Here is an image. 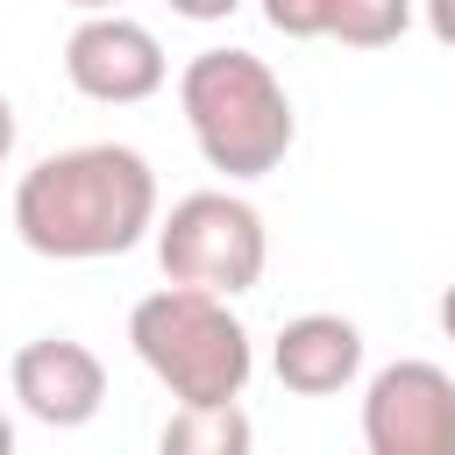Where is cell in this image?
Masks as SVG:
<instances>
[{
	"mask_svg": "<svg viewBox=\"0 0 455 455\" xmlns=\"http://www.w3.org/2000/svg\"><path fill=\"white\" fill-rule=\"evenodd\" d=\"M156 228V171L128 142L57 149L14 185V235L57 263L128 256Z\"/></svg>",
	"mask_w": 455,
	"mask_h": 455,
	"instance_id": "6da1fadb",
	"label": "cell"
},
{
	"mask_svg": "<svg viewBox=\"0 0 455 455\" xmlns=\"http://www.w3.org/2000/svg\"><path fill=\"white\" fill-rule=\"evenodd\" d=\"M178 107H185V128H192L199 156L228 178L277 171L291 135H299L277 71L249 50H199L178 78Z\"/></svg>",
	"mask_w": 455,
	"mask_h": 455,
	"instance_id": "7a4b0ae2",
	"label": "cell"
},
{
	"mask_svg": "<svg viewBox=\"0 0 455 455\" xmlns=\"http://www.w3.org/2000/svg\"><path fill=\"white\" fill-rule=\"evenodd\" d=\"M128 341L178 405H228V398H242V384L256 370L249 327L228 313L220 291H199V284L149 291L128 313Z\"/></svg>",
	"mask_w": 455,
	"mask_h": 455,
	"instance_id": "3957f363",
	"label": "cell"
},
{
	"mask_svg": "<svg viewBox=\"0 0 455 455\" xmlns=\"http://www.w3.org/2000/svg\"><path fill=\"white\" fill-rule=\"evenodd\" d=\"M156 263L171 284H199V291H256L263 263H270V235L263 213L235 192H185L164 220H156Z\"/></svg>",
	"mask_w": 455,
	"mask_h": 455,
	"instance_id": "277c9868",
	"label": "cell"
},
{
	"mask_svg": "<svg viewBox=\"0 0 455 455\" xmlns=\"http://www.w3.org/2000/svg\"><path fill=\"white\" fill-rule=\"evenodd\" d=\"M370 455H455V377L441 363H384L363 391Z\"/></svg>",
	"mask_w": 455,
	"mask_h": 455,
	"instance_id": "5b68a950",
	"label": "cell"
},
{
	"mask_svg": "<svg viewBox=\"0 0 455 455\" xmlns=\"http://www.w3.org/2000/svg\"><path fill=\"white\" fill-rule=\"evenodd\" d=\"M164 43L142 28V21H128L121 7H107V14H85L78 28H71V43H64V78L85 92V100H100V107H135V100H149L156 85H164Z\"/></svg>",
	"mask_w": 455,
	"mask_h": 455,
	"instance_id": "8992f818",
	"label": "cell"
},
{
	"mask_svg": "<svg viewBox=\"0 0 455 455\" xmlns=\"http://www.w3.org/2000/svg\"><path fill=\"white\" fill-rule=\"evenodd\" d=\"M14 398L43 427H85L107 405V363L71 334H43L14 348Z\"/></svg>",
	"mask_w": 455,
	"mask_h": 455,
	"instance_id": "52a82bcc",
	"label": "cell"
},
{
	"mask_svg": "<svg viewBox=\"0 0 455 455\" xmlns=\"http://www.w3.org/2000/svg\"><path fill=\"white\" fill-rule=\"evenodd\" d=\"M270 370H277V384L299 391V398H334V391H348L355 370H363V334H355V320H341V313H299V320L277 327Z\"/></svg>",
	"mask_w": 455,
	"mask_h": 455,
	"instance_id": "ba28073f",
	"label": "cell"
},
{
	"mask_svg": "<svg viewBox=\"0 0 455 455\" xmlns=\"http://www.w3.org/2000/svg\"><path fill=\"white\" fill-rule=\"evenodd\" d=\"M249 448V419L242 405H178V419H164V455H242Z\"/></svg>",
	"mask_w": 455,
	"mask_h": 455,
	"instance_id": "9c48e42d",
	"label": "cell"
},
{
	"mask_svg": "<svg viewBox=\"0 0 455 455\" xmlns=\"http://www.w3.org/2000/svg\"><path fill=\"white\" fill-rule=\"evenodd\" d=\"M405 28H412V0H334V21H327V36L348 50H384Z\"/></svg>",
	"mask_w": 455,
	"mask_h": 455,
	"instance_id": "30bf717a",
	"label": "cell"
},
{
	"mask_svg": "<svg viewBox=\"0 0 455 455\" xmlns=\"http://www.w3.org/2000/svg\"><path fill=\"white\" fill-rule=\"evenodd\" d=\"M263 21H270L277 36H291V43H306V36H327L334 0H263Z\"/></svg>",
	"mask_w": 455,
	"mask_h": 455,
	"instance_id": "8fae6325",
	"label": "cell"
},
{
	"mask_svg": "<svg viewBox=\"0 0 455 455\" xmlns=\"http://www.w3.org/2000/svg\"><path fill=\"white\" fill-rule=\"evenodd\" d=\"M242 0H171V14H185V21H228Z\"/></svg>",
	"mask_w": 455,
	"mask_h": 455,
	"instance_id": "7c38bea8",
	"label": "cell"
},
{
	"mask_svg": "<svg viewBox=\"0 0 455 455\" xmlns=\"http://www.w3.org/2000/svg\"><path fill=\"white\" fill-rule=\"evenodd\" d=\"M427 7V28H434V43H448L455 50V0H419Z\"/></svg>",
	"mask_w": 455,
	"mask_h": 455,
	"instance_id": "4fadbf2b",
	"label": "cell"
},
{
	"mask_svg": "<svg viewBox=\"0 0 455 455\" xmlns=\"http://www.w3.org/2000/svg\"><path fill=\"white\" fill-rule=\"evenodd\" d=\"M14 156V107H7V92H0V164Z\"/></svg>",
	"mask_w": 455,
	"mask_h": 455,
	"instance_id": "5bb4252c",
	"label": "cell"
},
{
	"mask_svg": "<svg viewBox=\"0 0 455 455\" xmlns=\"http://www.w3.org/2000/svg\"><path fill=\"white\" fill-rule=\"evenodd\" d=\"M441 334H448V341H455V284H448V291H441Z\"/></svg>",
	"mask_w": 455,
	"mask_h": 455,
	"instance_id": "9a60e30c",
	"label": "cell"
},
{
	"mask_svg": "<svg viewBox=\"0 0 455 455\" xmlns=\"http://www.w3.org/2000/svg\"><path fill=\"white\" fill-rule=\"evenodd\" d=\"M64 7H78V14H107V7H121V0H64Z\"/></svg>",
	"mask_w": 455,
	"mask_h": 455,
	"instance_id": "2e32d148",
	"label": "cell"
},
{
	"mask_svg": "<svg viewBox=\"0 0 455 455\" xmlns=\"http://www.w3.org/2000/svg\"><path fill=\"white\" fill-rule=\"evenodd\" d=\"M7 448H14V419L0 412V455H7Z\"/></svg>",
	"mask_w": 455,
	"mask_h": 455,
	"instance_id": "e0dca14e",
	"label": "cell"
}]
</instances>
